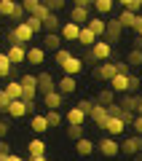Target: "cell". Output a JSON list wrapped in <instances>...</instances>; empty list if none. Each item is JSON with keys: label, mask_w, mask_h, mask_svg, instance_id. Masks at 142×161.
<instances>
[{"label": "cell", "mask_w": 142, "mask_h": 161, "mask_svg": "<svg viewBox=\"0 0 142 161\" xmlns=\"http://www.w3.org/2000/svg\"><path fill=\"white\" fill-rule=\"evenodd\" d=\"M57 89L64 94V97L75 94L78 92V75H62V80H57Z\"/></svg>", "instance_id": "30bf717a"}, {"label": "cell", "mask_w": 142, "mask_h": 161, "mask_svg": "<svg viewBox=\"0 0 142 161\" xmlns=\"http://www.w3.org/2000/svg\"><path fill=\"white\" fill-rule=\"evenodd\" d=\"M14 99L8 97V92L6 89H0V113H8V105H11Z\"/></svg>", "instance_id": "74e56055"}, {"label": "cell", "mask_w": 142, "mask_h": 161, "mask_svg": "<svg viewBox=\"0 0 142 161\" xmlns=\"http://www.w3.org/2000/svg\"><path fill=\"white\" fill-rule=\"evenodd\" d=\"M62 32H46L43 35V48L46 51H51V54H57L59 48H62Z\"/></svg>", "instance_id": "4fadbf2b"}, {"label": "cell", "mask_w": 142, "mask_h": 161, "mask_svg": "<svg viewBox=\"0 0 142 161\" xmlns=\"http://www.w3.org/2000/svg\"><path fill=\"white\" fill-rule=\"evenodd\" d=\"M62 73H64V75H80V73H83V59L70 57L67 62L62 64Z\"/></svg>", "instance_id": "d6986e66"}, {"label": "cell", "mask_w": 142, "mask_h": 161, "mask_svg": "<svg viewBox=\"0 0 142 161\" xmlns=\"http://www.w3.org/2000/svg\"><path fill=\"white\" fill-rule=\"evenodd\" d=\"M126 11H134V14H139L142 11V3H139V0H129V3H126Z\"/></svg>", "instance_id": "7bdbcfd3"}, {"label": "cell", "mask_w": 142, "mask_h": 161, "mask_svg": "<svg viewBox=\"0 0 142 161\" xmlns=\"http://www.w3.org/2000/svg\"><path fill=\"white\" fill-rule=\"evenodd\" d=\"M70 19L73 22H78V24H89V8H83V6H73L70 8Z\"/></svg>", "instance_id": "4316f807"}, {"label": "cell", "mask_w": 142, "mask_h": 161, "mask_svg": "<svg viewBox=\"0 0 142 161\" xmlns=\"http://www.w3.org/2000/svg\"><path fill=\"white\" fill-rule=\"evenodd\" d=\"M134 110H137V115H142V97H137V108Z\"/></svg>", "instance_id": "f907efd6"}, {"label": "cell", "mask_w": 142, "mask_h": 161, "mask_svg": "<svg viewBox=\"0 0 142 161\" xmlns=\"http://www.w3.org/2000/svg\"><path fill=\"white\" fill-rule=\"evenodd\" d=\"M19 80H22V86H24V102H32L35 94H38V75L27 73V75H22Z\"/></svg>", "instance_id": "ba28073f"}, {"label": "cell", "mask_w": 142, "mask_h": 161, "mask_svg": "<svg viewBox=\"0 0 142 161\" xmlns=\"http://www.w3.org/2000/svg\"><path fill=\"white\" fill-rule=\"evenodd\" d=\"M32 38H35V32H32V27H30L27 22H19V24H14L11 27V32H8V43H22V46H27V43H32Z\"/></svg>", "instance_id": "7a4b0ae2"}, {"label": "cell", "mask_w": 142, "mask_h": 161, "mask_svg": "<svg viewBox=\"0 0 142 161\" xmlns=\"http://www.w3.org/2000/svg\"><path fill=\"white\" fill-rule=\"evenodd\" d=\"M118 19H121V24H123V30H137V22H139V14H134V11H121L118 14Z\"/></svg>", "instance_id": "44dd1931"}, {"label": "cell", "mask_w": 142, "mask_h": 161, "mask_svg": "<svg viewBox=\"0 0 142 161\" xmlns=\"http://www.w3.org/2000/svg\"><path fill=\"white\" fill-rule=\"evenodd\" d=\"M126 62H129L131 67H142V48H131L129 57H126Z\"/></svg>", "instance_id": "836d02e7"}, {"label": "cell", "mask_w": 142, "mask_h": 161, "mask_svg": "<svg viewBox=\"0 0 142 161\" xmlns=\"http://www.w3.org/2000/svg\"><path fill=\"white\" fill-rule=\"evenodd\" d=\"M46 118H48V126L57 129L59 124H62V115H59V110H46Z\"/></svg>", "instance_id": "8d00e7d4"}, {"label": "cell", "mask_w": 142, "mask_h": 161, "mask_svg": "<svg viewBox=\"0 0 142 161\" xmlns=\"http://www.w3.org/2000/svg\"><path fill=\"white\" fill-rule=\"evenodd\" d=\"M24 22L30 24V27H32V32L38 35V32H46V27H43V19H38V16H32V14H30L27 19H24Z\"/></svg>", "instance_id": "e575fe53"}, {"label": "cell", "mask_w": 142, "mask_h": 161, "mask_svg": "<svg viewBox=\"0 0 142 161\" xmlns=\"http://www.w3.org/2000/svg\"><path fill=\"white\" fill-rule=\"evenodd\" d=\"M113 6H115V0H97V3H94V8H97L99 16H107V14L113 11Z\"/></svg>", "instance_id": "d6a6232c"}, {"label": "cell", "mask_w": 142, "mask_h": 161, "mask_svg": "<svg viewBox=\"0 0 142 161\" xmlns=\"http://www.w3.org/2000/svg\"><path fill=\"white\" fill-rule=\"evenodd\" d=\"M73 6H83V8H91L94 0H73Z\"/></svg>", "instance_id": "bcb514c9"}, {"label": "cell", "mask_w": 142, "mask_h": 161, "mask_svg": "<svg viewBox=\"0 0 142 161\" xmlns=\"http://www.w3.org/2000/svg\"><path fill=\"white\" fill-rule=\"evenodd\" d=\"M57 89V80H54L51 73H38V92L40 94H48Z\"/></svg>", "instance_id": "e0dca14e"}, {"label": "cell", "mask_w": 142, "mask_h": 161, "mask_svg": "<svg viewBox=\"0 0 142 161\" xmlns=\"http://www.w3.org/2000/svg\"><path fill=\"white\" fill-rule=\"evenodd\" d=\"M43 105L48 110H59L64 105V94L59 92V89H54V92H48V94H43Z\"/></svg>", "instance_id": "9a60e30c"}, {"label": "cell", "mask_w": 142, "mask_h": 161, "mask_svg": "<svg viewBox=\"0 0 142 161\" xmlns=\"http://www.w3.org/2000/svg\"><path fill=\"white\" fill-rule=\"evenodd\" d=\"M137 38H142V14H139V22H137Z\"/></svg>", "instance_id": "681fc988"}, {"label": "cell", "mask_w": 142, "mask_h": 161, "mask_svg": "<svg viewBox=\"0 0 142 161\" xmlns=\"http://www.w3.org/2000/svg\"><path fill=\"white\" fill-rule=\"evenodd\" d=\"M0 153H11V148H8L6 140H0Z\"/></svg>", "instance_id": "c3c4849f"}, {"label": "cell", "mask_w": 142, "mask_h": 161, "mask_svg": "<svg viewBox=\"0 0 142 161\" xmlns=\"http://www.w3.org/2000/svg\"><path fill=\"white\" fill-rule=\"evenodd\" d=\"M94 150H97V145L91 142V140H86V137L75 140V153H78V156H83V158H86V156H91Z\"/></svg>", "instance_id": "603a6c76"}, {"label": "cell", "mask_w": 142, "mask_h": 161, "mask_svg": "<svg viewBox=\"0 0 142 161\" xmlns=\"http://www.w3.org/2000/svg\"><path fill=\"white\" fill-rule=\"evenodd\" d=\"M97 102L99 105H105V108H107V105H113V102H118V99H115V92L113 89H102V92H99V97H97Z\"/></svg>", "instance_id": "1f68e13d"}, {"label": "cell", "mask_w": 142, "mask_h": 161, "mask_svg": "<svg viewBox=\"0 0 142 161\" xmlns=\"http://www.w3.org/2000/svg\"><path fill=\"white\" fill-rule=\"evenodd\" d=\"M0 140H3V137H0Z\"/></svg>", "instance_id": "6f0895ef"}, {"label": "cell", "mask_w": 142, "mask_h": 161, "mask_svg": "<svg viewBox=\"0 0 142 161\" xmlns=\"http://www.w3.org/2000/svg\"><path fill=\"white\" fill-rule=\"evenodd\" d=\"M121 70H118V62H97V67L91 70V75H94V78L97 80H113L115 75H118Z\"/></svg>", "instance_id": "277c9868"}, {"label": "cell", "mask_w": 142, "mask_h": 161, "mask_svg": "<svg viewBox=\"0 0 142 161\" xmlns=\"http://www.w3.org/2000/svg\"><path fill=\"white\" fill-rule=\"evenodd\" d=\"M27 62H30V64H43V62H46V48H43V46L27 48Z\"/></svg>", "instance_id": "cb8c5ba5"}, {"label": "cell", "mask_w": 142, "mask_h": 161, "mask_svg": "<svg viewBox=\"0 0 142 161\" xmlns=\"http://www.w3.org/2000/svg\"><path fill=\"white\" fill-rule=\"evenodd\" d=\"M6 54L11 57L14 64H24V62H27V46H22V43H14V46L8 48Z\"/></svg>", "instance_id": "ac0fdd59"}, {"label": "cell", "mask_w": 142, "mask_h": 161, "mask_svg": "<svg viewBox=\"0 0 142 161\" xmlns=\"http://www.w3.org/2000/svg\"><path fill=\"white\" fill-rule=\"evenodd\" d=\"M59 32H62V38L67 40V43H78V35H80V24L70 19V22H64V24H62V30H59Z\"/></svg>", "instance_id": "7c38bea8"}, {"label": "cell", "mask_w": 142, "mask_h": 161, "mask_svg": "<svg viewBox=\"0 0 142 161\" xmlns=\"http://www.w3.org/2000/svg\"><path fill=\"white\" fill-rule=\"evenodd\" d=\"M97 148H99V153H102L105 158H115V156L121 153V142H118L115 137H110V134L99 140V145H97Z\"/></svg>", "instance_id": "8992f818"}, {"label": "cell", "mask_w": 142, "mask_h": 161, "mask_svg": "<svg viewBox=\"0 0 142 161\" xmlns=\"http://www.w3.org/2000/svg\"><path fill=\"white\" fill-rule=\"evenodd\" d=\"M89 118L94 121L99 129H105V124H107V118H110V110L105 108V105H99V102H97V105H94V110L89 113Z\"/></svg>", "instance_id": "5bb4252c"}, {"label": "cell", "mask_w": 142, "mask_h": 161, "mask_svg": "<svg viewBox=\"0 0 142 161\" xmlns=\"http://www.w3.org/2000/svg\"><path fill=\"white\" fill-rule=\"evenodd\" d=\"M121 153L126 156H139L142 153V134H131V137H126L123 142H121Z\"/></svg>", "instance_id": "52a82bcc"}, {"label": "cell", "mask_w": 142, "mask_h": 161, "mask_svg": "<svg viewBox=\"0 0 142 161\" xmlns=\"http://www.w3.org/2000/svg\"><path fill=\"white\" fill-rule=\"evenodd\" d=\"M110 57H113V43H110V40H102V38H99L97 43L89 48V54H86V59H91V62H107Z\"/></svg>", "instance_id": "3957f363"}, {"label": "cell", "mask_w": 142, "mask_h": 161, "mask_svg": "<svg viewBox=\"0 0 142 161\" xmlns=\"http://www.w3.org/2000/svg\"><path fill=\"white\" fill-rule=\"evenodd\" d=\"M8 161H24V158H22V156H14V153H11V156H8Z\"/></svg>", "instance_id": "f5cc1de1"}, {"label": "cell", "mask_w": 142, "mask_h": 161, "mask_svg": "<svg viewBox=\"0 0 142 161\" xmlns=\"http://www.w3.org/2000/svg\"><path fill=\"white\" fill-rule=\"evenodd\" d=\"M3 89L8 92V97H11V99H24V86H22V80H8Z\"/></svg>", "instance_id": "484cf974"}, {"label": "cell", "mask_w": 142, "mask_h": 161, "mask_svg": "<svg viewBox=\"0 0 142 161\" xmlns=\"http://www.w3.org/2000/svg\"><path fill=\"white\" fill-rule=\"evenodd\" d=\"M67 137L70 140H80L83 137V124H70L67 126Z\"/></svg>", "instance_id": "d590c367"}, {"label": "cell", "mask_w": 142, "mask_h": 161, "mask_svg": "<svg viewBox=\"0 0 142 161\" xmlns=\"http://www.w3.org/2000/svg\"><path fill=\"white\" fill-rule=\"evenodd\" d=\"M97 35H94V32H91V30L89 27H80V35H78V46H83V48H91V46H94V43H97Z\"/></svg>", "instance_id": "d4e9b609"}, {"label": "cell", "mask_w": 142, "mask_h": 161, "mask_svg": "<svg viewBox=\"0 0 142 161\" xmlns=\"http://www.w3.org/2000/svg\"><path fill=\"white\" fill-rule=\"evenodd\" d=\"M40 3H43V0H22V6H24V11H27V16L38 11V6H40Z\"/></svg>", "instance_id": "60d3db41"}, {"label": "cell", "mask_w": 142, "mask_h": 161, "mask_svg": "<svg viewBox=\"0 0 142 161\" xmlns=\"http://www.w3.org/2000/svg\"><path fill=\"white\" fill-rule=\"evenodd\" d=\"M62 24H64V22H59V16H57L54 11L43 19V27H46V32H59V30H62Z\"/></svg>", "instance_id": "f1b7e54d"}, {"label": "cell", "mask_w": 142, "mask_h": 161, "mask_svg": "<svg viewBox=\"0 0 142 161\" xmlns=\"http://www.w3.org/2000/svg\"><path fill=\"white\" fill-rule=\"evenodd\" d=\"M70 57H73V54H70V51H67V48H59V51H57V54H54V62H57V64H59V67H62V64H64V62H67V59H70Z\"/></svg>", "instance_id": "f35d334b"}, {"label": "cell", "mask_w": 142, "mask_h": 161, "mask_svg": "<svg viewBox=\"0 0 142 161\" xmlns=\"http://www.w3.org/2000/svg\"><path fill=\"white\" fill-rule=\"evenodd\" d=\"M126 126H129V124H126L121 115H110L107 124H105V132H107L110 137H121V134L126 132Z\"/></svg>", "instance_id": "9c48e42d"}, {"label": "cell", "mask_w": 142, "mask_h": 161, "mask_svg": "<svg viewBox=\"0 0 142 161\" xmlns=\"http://www.w3.org/2000/svg\"><path fill=\"white\" fill-rule=\"evenodd\" d=\"M0 83H3V75H0Z\"/></svg>", "instance_id": "11a10c76"}, {"label": "cell", "mask_w": 142, "mask_h": 161, "mask_svg": "<svg viewBox=\"0 0 142 161\" xmlns=\"http://www.w3.org/2000/svg\"><path fill=\"white\" fill-rule=\"evenodd\" d=\"M107 86L115 94H129L131 92V73H118L113 80H107Z\"/></svg>", "instance_id": "5b68a950"}, {"label": "cell", "mask_w": 142, "mask_h": 161, "mask_svg": "<svg viewBox=\"0 0 142 161\" xmlns=\"http://www.w3.org/2000/svg\"><path fill=\"white\" fill-rule=\"evenodd\" d=\"M14 67H16V64L11 62V57H8V54H0V75L8 78V75L14 73Z\"/></svg>", "instance_id": "4dcf8cb0"}, {"label": "cell", "mask_w": 142, "mask_h": 161, "mask_svg": "<svg viewBox=\"0 0 142 161\" xmlns=\"http://www.w3.org/2000/svg\"><path fill=\"white\" fill-rule=\"evenodd\" d=\"M30 161H48L46 156H30Z\"/></svg>", "instance_id": "816d5d0a"}, {"label": "cell", "mask_w": 142, "mask_h": 161, "mask_svg": "<svg viewBox=\"0 0 142 161\" xmlns=\"http://www.w3.org/2000/svg\"><path fill=\"white\" fill-rule=\"evenodd\" d=\"M86 27L91 30V32L97 35V38H105V32H107V22H105L102 16H94V19H89V24Z\"/></svg>", "instance_id": "7402d4cb"}, {"label": "cell", "mask_w": 142, "mask_h": 161, "mask_svg": "<svg viewBox=\"0 0 142 161\" xmlns=\"http://www.w3.org/2000/svg\"><path fill=\"white\" fill-rule=\"evenodd\" d=\"M46 6H48V11H54V14H59L64 8V3H67V0H43Z\"/></svg>", "instance_id": "ab89813d"}, {"label": "cell", "mask_w": 142, "mask_h": 161, "mask_svg": "<svg viewBox=\"0 0 142 161\" xmlns=\"http://www.w3.org/2000/svg\"><path fill=\"white\" fill-rule=\"evenodd\" d=\"M139 83H142L139 75H131V92H137V89H139ZM131 92H129V94H131Z\"/></svg>", "instance_id": "7dc6e473"}, {"label": "cell", "mask_w": 142, "mask_h": 161, "mask_svg": "<svg viewBox=\"0 0 142 161\" xmlns=\"http://www.w3.org/2000/svg\"><path fill=\"white\" fill-rule=\"evenodd\" d=\"M0 16H6L14 24H19L27 19V11H24L22 0H0Z\"/></svg>", "instance_id": "6da1fadb"}, {"label": "cell", "mask_w": 142, "mask_h": 161, "mask_svg": "<svg viewBox=\"0 0 142 161\" xmlns=\"http://www.w3.org/2000/svg\"><path fill=\"white\" fill-rule=\"evenodd\" d=\"M8 132H11V124H8L6 118H0V137L6 140V134H8Z\"/></svg>", "instance_id": "ee69618b"}, {"label": "cell", "mask_w": 142, "mask_h": 161, "mask_svg": "<svg viewBox=\"0 0 142 161\" xmlns=\"http://www.w3.org/2000/svg\"><path fill=\"white\" fill-rule=\"evenodd\" d=\"M27 150H30V156H46V142H43V137L35 134V137L27 142Z\"/></svg>", "instance_id": "83f0119b"}, {"label": "cell", "mask_w": 142, "mask_h": 161, "mask_svg": "<svg viewBox=\"0 0 142 161\" xmlns=\"http://www.w3.org/2000/svg\"><path fill=\"white\" fill-rule=\"evenodd\" d=\"M27 113H30V108H27L24 99H14V102L8 105V115H11V118H24Z\"/></svg>", "instance_id": "ffe728a7"}, {"label": "cell", "mask_w": 142, "mask_h": 161, "mask_svg": "<svg viewBox=\"0 0 142 161\" xmlns=\"http://www.w3.org/2000/svg\"><path fill=\"white\" fill-rule=\"evenodd\" d=\"M131 129H134L137 134H142V115H137V118H134V124H131Z\"/></svg>", "instance_id": "f6af8a7d"}, {"label": "cell", "mask_w": 142, "mask_h": 161, "mask_svg": "<svg viewBox=\"0 0 142 161\" xmlns=\"http://www.w3.org/2000/svg\"><path fill=\"white\" fill-rule=\"evenodd\" d=\"M123 35V24H121V19H107V32H105V40H110V43H115V40Z\"/></svg>", "instance_id": "2e32d148"}, {"label": "cell", "mask_w": 142, "mask_h": 161, "mask_svg": "<svg viewBox=\"0 0 142 161\" xmlns=\"http://www.w3.org/2000/svg\"><path fill=\"white\" fill-rule=\"evenodd\" d=\"M8 156L11 153H0V161H8Z\"/></svg>", "instance_id": "db71d44e"}, {"label": "cell", "mask_w": 142, "mask_h": 161, "mask_svg": "<svg viewBox=\"0 0 142 161\" xmlns=\"http://www.w3.org/2000/svg\"><path fill=\"white\" fill-rule=\"evenodd\" d=\"M139 3H142V0H139Z\"/></svg>", "instance_id": "9f6ffc18"}, {"label": "cell", "mask_w": 142, "mask_h": 161, "mask_svg": "<svg viewBox=\"0 0 142 161\" xmlns=\"http://www.w3.org/2000/svg\"><path fill=\"white\" fill-rule=\"evenodd\" d=\"M86 118H89V115H86L83 110L78 108V105H75V108H70V110H67V124H83Z\"/></svg>", "instance_id": "f546056e"}, {"label": "cell", "mask_w": 142, "mask_h": 161, "mask_svg": "<svg viewBox=\"0 0 142 161\" xmlns=\"http://www.w3.org/2000/svg\"><path fill=\"white\" fill-rule=\"evenodd\" d=\"M94 105H97V99H80V102H78V108H80V110H83V113H86V115H89V113H91V110H94Z\"/></svg>", "instance_id": "b9f144b4"}, {"label": "cell", "mask_w": 142, "mask_h": 161, "mask_svg": "<svg viewBox=\"0 0 142 161\" xmlns=\"http://www.w3.org/2000/svg\"><path fill=\"white\" fill-rule=\"evenodd\" d=\"M30 129H32L38 137H43V134L51 129V126H48V118H46V113H35L32 118H30Z\"/></svg>", "instance_id": "8fae6325"}]
</instances>
